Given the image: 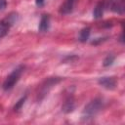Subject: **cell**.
Wrapping results in <instances>:
<instances>
[{"mask_svg": "<svg viewBox=\"0 0 125 125\" xmlns=\"http://www.w3.org/2000/svg\"><path fill=\"white\" fill-rule=\"evenodd\" d=\"M90 36V27H85L80 31L79 34V41L80 42H86Z\"/></svg>", "mask_w": 125, "mask_h": 125, "instance_id": "11", "label": "cell"}, {"mask_svg": "<svg viewBox=\"0 0 125 125\" xmlns=\"http://www.w3.org/2000/svg\"><path fill=\"white\" fill-rule=\"evenodd\" d=\"M104 3L103 2H100L96 5L95 9H94V12H93V16L95 19H101L103 17V14H104Z\"/></svg>", "mask_w": 125, "mask_h": 125, "instance_id": "9", "label": "cell"}, {"mask_svg": "<svg viewBox=\"0 0 125 125\" xmlns=\"http://www.w3.org/2000/svg\"><path fill=\"white\" fill-rule=\"evenodd\" d=\"M113 61H114V57H113L112 55H109V56H107V57L104 60V66L111 65L112 62H113Z\"/></svg>", "mask_w": 125, "mask_h": 125, "instance_id": "12", "label": "cell"}, {"mask_svg": "<svg viewBox=\"0 0 125 125\" xmlns=\"http://www.w3.org/2000/svg\"><path fill=\"white\" fill-rule=\"evenodd\" d=\"M50 26V17L48 15H42L40 22H39V31L46 32Z\"/></svg>", "mask_w": 125, "mask_h": 125, "instance_id": "7", "label": "cell"}, {"mask_svg": "<svg viewBox=\"0 0 125 125\" xmlns=\"http://www.w3.org/2000/svg\"><path fill=\"white\" fill-rule=\"evenodd\" d=\"M6 7H7V1L6 0H0V11L5 10Z\"/></svg>", "mask_w": 125, "mask_h": 125, "instance_id": "14", "label": "cell"}, {"mask_svg": "<svg viewBox=\"0 0 125 125\" xmlns=\"http://www.w3.org/2000/svg\"><path fill=\"white\" fill-rule=\"evenodd\" d=\"M98 82L102 87H104L107 90H113L116 87V84H117L116 79L114 77H111V76L101 77Z\"/></svg>", "mask_w": 125, "mask_h": 125, "instance_id": "5", "label": "cell"}, {"mask_svg": "<svg viewBox=\"0 0 125 125\" xmlns=\"http://www.w3.org/2000/svg\"><path fill=\"white\" fill-rule=\"evenodd\" d=\"M24 100H25V98H22V99H21V100L19 101V103H18V104L15 105V109H16V110H18V109H19V108L21 106V104L24 103Z\"/></svg>", "mask_w": 125, "mask_h": 125, "instance_id": "13", "label": "cell"}, {"mask_svg": "<svg viewBox=\"0 0 125 125\" xmlns=\"http://www.w3.org/2000/svg\"><path fill=\"white\" fill-rule=\"evenodd\" d=\"M18 21V15L17 14H11L4 20L0 21V39L3 38L10 30L11 26L16 23Z\"/></svg>", "mask_w": 125, "mask_h": 125, "instance_id": "3", "label": "cell"}, {"mask_svg": "<svg viewBox=\"0 0 125 125\" xmlns=\"http://www.w3.org/2000/svg\"><path fill=\"white\" fill-rule=\"evenodd\" d=\"M22 71H23V66H21V65H20V66H18L17 68H15V69L6 77L5 81L3 82V85H2L3 89H4L5 91L11 90V89L17 84V82L19 81V79L21 78V75Z\"/></svg>", "mask_w": 125, "mask_h": 125, "instance_id": "2", "label": "cell"}, {"mask_svg": "<svg viewBox=\"0 0 125 125\" xmlns=\"http://www.w3.org/2000/svg\"><path fill=\"white\" fill-rule=\"evenodd\" d=\"M76 0H64L63 4L62 5L60 9V13L62 15H67L73 11V8L75 6Z\"/></svg>", "mask_w": 125, "mask_h": 125, "instance_id": "6", "label": "cell"}, {"mask_svg": "<svg viewBox=\"0 0 125 125\" xmlns=\"http://www.w3.org/2000/svg\"><path fill=\"white\" fill-rule=\"evenodd\" d=\"M103 100L102 99H94L93 101H91L83 109L82 112V120L84 121H88L92 118H94L99 112L100 110L103 108Z\"/></svg>", "mask_w": 125, "mask_h": 125, "instance_id": "1", "label": "cell"}, {"mask_svg": "<svg viewBox=\"0 0 125 125\" xmlns=\"http://www.w3.org/2000/svg\"><path fill=\"white\" fill-rule=\"evenodd\" d=\"M61 79L59 77H51V78H48L44 81V83L41 85L40 87V90H39V93H38V99H42L48 92L49 90L54 86L56 85Z\"/></svg>", "mask_w": 125, "mask_h": 125, "instance_id": "4", "label": "cell"}, {"mask_svg": "<svg viewBox=\"0 0 125 125\" xmlns=\"http://www.w3.org/2000/svg\"><path fill=\"white\" fill-rule=\"evenodd\" d=\"M62 108V111L65 112V113L71 112L73 110V108H74V100H73L72 96H68L65 99Z\"/></svg>", "mask_w": 125, "mask_h": 125, "instance_id": "8", "label": "cell"}, {"mask_svg": "<svg viewBox=\"0 0 125 125\" xmlns=\"http://www.w3.org/2000/svg\"><path fill=\"white\" fill-rule=\"evenodd\" d=\"M36 1V5L38 7H42L44 5V0H35Z\"/></svg>", "mask_w": 125, "mask_h": 125, "instance_id": "15", "label": "cell"}, {"mask_svg": "<svg viewBox=\"0 0 125 125\" xmlns=\"http://www.w3.org/2000/svg\"><path fill=\"white\" fill-rule=\"evenodd\" d=\"M111 10L117 14L124 13V4L122 1H116L111 5Z\"/></svg>", "mask_w": 125, "mask_h": 125, "instance_id": "10", "label": "cell"}]
</instances>
